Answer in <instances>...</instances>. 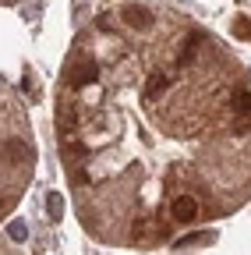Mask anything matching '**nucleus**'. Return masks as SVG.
Listing matches in <instances>:
<instances>
[{"label":"nucleus","instance_id":"nucleus-1","mask_svg":"<svg viewBox=\"0 0 251 255\" xmlns=\"http://www.w3.org/2000/svg\"><path fill=\"white\" fill-rule=\"evenodd\" d=\"M170 213H173L177 223H195V220H198V202H195L191 195H177L173 206H170Z\"/></svg>","mask_w":251,"mask_h":255},{"label":"nucleus","instance_id":"nucleus-2","mask_svg":"<svg viewBox=\"0 0 251 255\" xmlns=\"http://www.w3.org/2000/svg\"><path fill=\"white\" fill-rule=\"evenodd\" d=\"M120 18H124V25H131V28H149L152 25V14H149V7H142V4H128L120 11Z\"/></svg>","mask_w":251,"mask_h":255},{"label":"nucleus","instance_id":"nucleus-3","mask_svg":"<svg viewBox=\"0 0 251 255\" xmlns=\"http://www.w3.org/2000/svg\"><path fill=\"white\" fill-rule=\"evenodd\" d=\"M4 156L14 159V163H28V159H32V145H25L21 138H7L4 142Z\"/></svg>","mask_w":251,"mask_h":255},{"label":"nucleus","instance_id":"nucleus-4","mask_svg":"<svg viewBox=\"0 0 251 255\" xmlns=\"http://www.w3.org/2000/svg\"><path fill=\"white\" fill-rule=\"evenodd\" d=\"M170 85H173V75H163V71H160V75H152L149 85H145V100H160V96H163Z\"/></svg>","mask_w":251,"mask_h":255},{"label":"nucleus","instance_id":"nucleus-5","mask_svg":"<svg viewBox=\"0 0 251 255\" xmlns=\"http://www.w3.org/2000/svg\"><path fill=\"white\" fill-rule=\"evenodd\" d=\"M88 82H96V64H92V60L78 64V68L71 71V85H75V89H82V85H88Z\"/></svg>","mask_w":251,"mask_h":255},{"label":"nucleus","instance_id":"nucleus-6","mask_svg":"<svg viewBox=\"0 0 251 255\" xmlns=\"http://www.w3.org/2000/svg\"><path fill=\"white\" fill-rule=\"evenodd\" d=\"M46 213H50V220H53V223L64 220V199H60L57 191H50V195H46Z\"/></svg>","mask_w":251,"mask_h":255},{"label":"nucleus","instance_id":"nucleus-7","mask_svg":"<svg viewBox=\"0 0 251 255\" xmlns=\"http://www.w3.org/2000/svg\"><path fill=\"white\" fill-rule=\"evenodd\" d=\"M198 46H202V36H187V43H184V53H180V64H187L195 53H198Z\"/></svg>","mask_w":251,"mask_h":255},{"label":"nucleus","instance_id":"nucleus-8","mask_svg":"<svg viewBox=\"0 0 251 255\" xmlns=\"http://www.w3.org/2000/svg\"><path fill=\"white\" fill-rule=\"evenodd\" d=\"M7 238H11V241H25V238H28V227H25L21 220H11V223H7Z\"/></svg>","mask_w":251,"mask_h":255},{"label":"nucleus","instance_id":"nucleus-9","mask_svg":"<svg viewBox=\"0 0 251 255\" xmlns=\"http://www.w3.org/2000/svg\"><path fill=\"white\" fill-rule=\"evenodd\" d=\"M212 238H216V234H187V238H180L177 245H180V248H195V245H205V241H212Z\"/></svg>","mask_w":251,"mask_h":255},{"label":"nucleus","instance_id":"nucleus-10","mask_svg":"<svg viewBox=\"0 0 251 255\" xmlns=\"http://www.w3.org/2000/svg\"><path fill=\"white\" fill-rule=\"evenodd\" d=\"M234 36L251 39V21H248V18H234Z\"/></svg>","mask_w":251,"mask_h":255},{"label":"nucleus","instance_id":"nucleus-11","mask_svg":"<svg viewBox=\"0 0 251 255\" xmlns=\"http://www.w3.org/2000/svg\"><path fill=\"white\" fill-rule=\"evenodd\" d=\"M234 110L244 114V117H251V96H248V92H241L237 100H234Z\"/></svg>","mask_w":251,"mask_h":255}]
</instances>
